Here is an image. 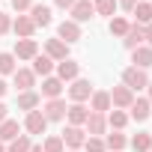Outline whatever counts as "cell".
Here are the masks:
<instances>
[{
    "label": "cell",
    "instance_id": "cell-1",
    "mask_svg": "<svg viewBox=\"0 0 152 152\" xmlns=\"http://www.w3.org/2000/svg\"><path fill=\"white\" fill-rule=\"evenodd\" d=\"M122 87H128L131 93H137V90H146V87H149L146 72H143V69H134V66L122 69Z\"/></svg>",
    "mask_w": 152,
    "mask_h": 152
},
{
    "label": "cell",
    "instance_id": "cell-2",
    "mask_svg": "<svg viewBox=\"0 0 152 152\" xmlns=\"http://www.w3.org/2000/svg\"><path fill=\"white\" fill-rule=\"evenodd\" d=\"M66 99H48L45 104H42V116L48 119V122H63L66 119Z\"/></svg>",
    "mask_w": 152,
    "mask_h": 152
},
{
    "label": "cell",
    "instance_id": "cell-3",
    "mask_svg": "<svg viewBox=\"0 0 152 152\" xmlns=\"http://www.w3.org/2000/svg\"><path fill=\"white\" fill-rule=\"evenodd\" d=\"M90 96H93V84H90L87 78H75V81H72V87H69V99H72L75 104L90 102Z\"/></svg>",
    "mask_w": 152,
    "mask_h": 152
},
{
    "label": "cell",
    "instance_id": "cell-4",
    "mask_svg": "<svg viewBox=\"0 0 152 152\" xmlns=\"http://www.w3.org/2000/svg\"><path fill=\"white\" fill-rule=\"evenodd\" d=\"M60 137H63V146H69V149H81L87 143V131L81 125H66Z\"/></svg>",
    "mask_w": 152,
    "mask_h": 152
},
{
    "label": "cell",
    "instance_id": "cell-5",
    "mask_svg": "<svg viewBox=\"0 0 152 152\" xmlns=\"http://www.w3.org/2000/svg\"><path fill=\"white\" fill-rule=\"evenodd\" d=\"M110 93V107H116V110H128L131 107V102H134V93L128 90V87H113V90H107Z\"/></svg>",
    "mask_w": 152,
    "mask_h": 152
},
{
    "label": "cell",
    "instance_id": "cell-6",
    "mask_svg": "<svg viewBox=\"0 0 152 152\" xmlns=\"http://www.w3.org/2000/svg\"><path fill=\"white\" fill-rule=\"evenodd\" d=\"M84 131H87V137H102V134H107V116L90 110V116H87V122H84Z\"/></svg>",
    "mask_w": 152,
    "mask_h": 152
},
{
    "label": "cell",
    "instance_id": "cell-7",
    "mask_svg": "<svg viewBox=\"0 0 152 152\" xmlns=\"http://www.w3.org/2000/svg\"><path fill=\"white\" fill-rule=\"evenodd\" d=\"M54 72H57V78H60L63 84H66V81L72 84L75 78H81V63H75V60L69 57V60H63V63H57V66H54Z\"/></svg>",
    "mask_w": 152,
    "mask_h": 152
},
{
    "label": "cell",
    "instance_id": "cell-8",
    "mask_svg": "<svg viewBox=\"0 0 152 152\" xmlns=\"http://www.w3.org/2000/svg\"><path fill=\"white\" fill-rule=\"evenodd\" d=\"M24 131L33 137V134H45L48 131V119L42 116V110H30L27 116H24Z\"/></svg>",
    "mask_w": 152,
    "mask_h": 152
},
{
    "label": "cell",
    "instance_id": "cell-9",
    "mask_svg": "<svg viewBox=\"0 0 152 152\" xmlns=\"http://www.w3.org/2000/svg\"><path fill=\"white\" fill-rule=\"evenodd\" d=\"M69 12H72V21H75V24H84V21L96 18V9H93V0H75V6H72Z\"/></svg>",
    "mask_w": 152,
    "mask_h": 152
},
{
    "label": "cell",
    "instance_id": "cell-10",
    "mask_svg": "<svg viewBox=\"0 0 152 152\" xmlns=\"http://www.w3.org/2000/svg\"><path fill=\"white\" fill-rule=\"evenodd\" d=\"M57 39H63L66 45H72V42H78V39H81V24H75L72 18L60 21V27H57Z\"/></svg>",
    "mask_w": 152,
    "mask_h": 152
},
{
    "label": "cell",
    "instance_id": "cell-11",
    "mask_svg": "<svg viewBox=\"0 0 152 152\" xmlns=\"http://www.w3.org/2000/svg\"><path fill=\"white\" fill-rule=\"evenodd\" d=\"M149 116H152V104H149V99H134L131 107H128V119H134V122H146Z\"/></svg>",
    "mask_w": 152,
    "mask_h": 152
},
{
    "label": "cell",
    "instance_id": "cell-12",
    "mask_svg": "<svg viewBox=\"0 0 152 152\" xmlns=\"http://www.w3.org/2000/svg\"><path fill=\"white\" fill-rule=\"evenodd\" d=\"M63 87H66V84L57 78V75H48V78H42V93H39V96H45V102H48V99H60V96H63Z\"/></svg>",
    "mask_w": 152,
    "mask_h": 152
},
{
    "label": "cell",
    "instance_id": "cell-13",
    "mask_svg": "<svg viewBox=\"0 0 152 152\" xmlns=\"http://www.w3.org/2000/svg\"><path fill=\"white\" fill-rule=\"evenodd\" d=\"M12 33H15L18 39H33V33H36L33 18H30V15H18V18L12 21Z\"/></svg>",
    "mask_w": 152,
    "mask_h": 152
},
{
    "label": "cell",
    "instance_id": "cell-14",
    "mask_svg": "<svg viewBox=\"0 0 152 152\" xmlns=\"http://www.w3.org/2000/svg\"><path fill=\"white\" fill-rule=\"evenodd\" d=\"M45 54H48L54 63H63V60H69V45H66L63 39H48V42H45Z\"/></svg>",
    "mask_w": 152,
    "mask_h": 152
},
{
    "label": "cell",
    "instance_id": "cell-15",
    "mask_svg": "<svg viewBox=\"0 0 152 152\" xmlns=\"http://www.w3.org/2000/svg\"><path fill=\"white\" fill-rule=\"evenodd\" d=\"M12 54H15V60H33L39 54V45H36V39H18Z\"/></svg>",
    "mask_w": 152,
    "mask_h": 152
},
{
    "label": "cell",
    "instance_id": "cell-16",
    "mask_svg": "<svg viewBox=\"0 0 152 152\" xmlns=\"http://www.w3.org/2000/svg\"><path fill=\"white\" fill-rule=\"evenodd\" d=\"M90 110H93V113H107V110H110V93H107V90H93V96H90Z\"/></svg>",
    "mask_w": 152,
    "mask_h": 152
},
{
    "label": "cell",
    "instance_id": "cell-17",
    "mask_svg": "<svg viewBox=\"0 0 152 152\" xmlns=\"http://www.w3.org/2000/svg\"><path fill=\"white\" fill-rule=\"evenodd\" d=\"M12 81H15L18 93H27V90H33V87H36V75H33V69H15Z\"/></svg>",
    "mask_w": 152,
    "mask_h": 152
},
{
    "label": "cell",
    "instance_id": "cell-18",
    "mask_svg": "<svg viewBox=\"0 0 152 152\" xmlns=\"http://www.w3.org/2000/svg\"><path fill=\"white\" fill-rule=\"evenodd\" d=\"M122 45H125L128 51H134V48H140V45H146V39H143V27L131 21V27H128V33L122 36Z\"/></svg>",
    "mask_w": 152,
    "mask_h": 152
},
{
    "label": "cell",
    "instance_id": "cell-19",
    "mask_svg": "<svg viewBox=\"0 0 152 152\" xmlns=\"http://www.w3.org/2000/svg\"><path fill=\"white\" fill-rule=\"evenodd\" d=\"M87 116H90V107H84V104H69L66 107V119H69V125H81L84 128V122H87Z\"/></svg>",
    "mask_w": 152,
    "mask_h": 152
},
{
    "label": "cell",
    "instance_id": "cell-20",
    "mask_svg": "<svg viewBox=\"0 0 152 152\" xmlns=\"http://www.w3.org/2000/svg\"><path fill=\"white\" fill-rule=\"evenodd\" d=\"M30 18H33V24L36 27H48L54 18H51V6H45V3H33L30 6Z\"/></svg>",
    "mask_w": 152,
    "mask_h": 152
},
{
    "label": "cell",
    "instance_id": "cell-21",
    "mask_svg": "<svg viewBox=\"0 0 152 152\" xmlns=\"http://www.w3.org/2000/svg\"><path fill=\"white\" fill-rule=\"evenodd\" d=\"M15 102H18V110H27V113H30V110H36V107L42 104V96H39L36 90H27V93H18Z\"/></svg>",
    "mask_w": 152,
    "mask_h": 152
},
{
    "label": "cell",
    "instance_id": "cell-22",
    "mask_svg": "<svg viewBox=\"0 0 152 152\" xmlns=\"http://www.w3.org/2000/svg\"><path fill=\"white\" fill-rule=\"evenodd\" d=\"M131 63H134V69H149L152 66V48L149 45H140V48H134L131 51Z\"/></svg>",
    "mask_w": 152,
    "mask_h": 152
},
{
    "label": "cell",
    "instance_id": "cell-23",
    "mask_svg": "<svg viewBox=\"0 0 152 152\" xmlns=\"http://www.w3.org/2000/svg\"><path fill=\"white\" fill-rule=\"evenodd\" d=\"M54 66H57V63H54L48 54H36V57H33V75H36V78H39V75L48 78V75L54 72Z\"/></svg>",
    "mask_w": 152,
    "mask_h": 152
},
{
    "label": "cell",
    "instance_id": "cell-24",
    "mask_svg": "<svg viewBox=\"0 0 152 152\" xmlns=\"http://www.w3.org/2000/svg\"><path fill=\"white\" fill-rule=\"evenodd\" d=\"M131 15L137 18L134 24H140V27H146V24H152V3L149 0H140V3L131 9Z\"/></svg>",
    "mask_w": 152,
    "mask_h": 152
},
{
    "label": "cell",
    "instance_id": "cell-25",
    "mask_svg": "<svg viewBox=\"0 0 152 152\" xmlns=\"http://www.w3.org/2000/svg\"><path fill=\"white\" fill-rule=\"evenodd\" d=\"M18 131H21L18 119H3V122H0V143H12L18 137Z\"/></svg>",
    "mask_w": 152,
    "mask_h": 152
},
{
    "label": "cell",
    "instance_id": "cell-26",
    "mask_svg": "<svg viewBox=\"0 0 152 152\" xmlns=\"http://www.w3.org/2000/svg\"><path fill=\"white\" fill-rule=\"evenodd\" d=\"M104 116H107V128H113V131H122V128L128 125V113H125V110H116V107H113V110H107Z\"/></svg>",
    "mask_w": 152,
    "mask_h": 152
},
{
    "label": "cell",
    "instance_id": "cell-27",
    "mask_svg": "<svg viewBox=\"0 0 152 152\" xmlns=\"http://www.w3.org/2000/svg\"><path fill=\"white\" fill-rule=\"evenodd\" d=\"M128 143H131L134 152H149V149H152V134H149V131H137Z\"/></svg>",
    "mask_w": 152,
    "mask_h": 152
},
{
    "label": "cell",
    "instance_id": "cell-28",
    "mask_svg": "<svg viewBox=\"0 0 152 152\" xmlns=\"http://www.w3.org/2000/svg\"><path fill=\"white\" fill-rule=\"evenodd\" d=\"M128 27H131V21H128V18H122V15H113V18L107 21L110 36H125V33H128Z\"/></svg>",
    "mask_w": 152,
    "mask_h": 152
},
{
    "label": "cell",
    "instance_id": "cell-29",
    "mask_svg": "<svg viewBox=\"0 0 152 152\" xmlns=\"http://www.w3.org/2000/svg\"><path fill=\"white\" fill-rule=\"evenodd\" d=\"M104 146H107L110 152H122V149L128 146V137H125L122 131H113V134H107V137H104Z\"/></svg>",
    "mask_w": 152,
    "mask_h": 152
},
{
    "label": "cell",
    "instance_id": "cell-30",
    "mask_svg": "<svg viewBox=\"0 0 152 152\" xmlns=\"http://www.w3.org/2000/svg\"><path fill=\"white\" fill-rule=\"evenodd\" d=\"M30 146H33L30 134H18L12 143H6V152H30Z\"/></svg>",
    "mask_w": 152,
    "mask_h": 152
},
{
    "label": "cell",
    "instance_id": "cell-31",
    "mask_svg": "<svg viewBox=\"0 0 152 152\" xmlns=\"http://www.w3.org/2000/svg\"><path fill=\"white\" fill-rule=\"evenodd\" d=\"M93 9H96V15L113 18V12H116V0H93Z\"/></svg>",
    "mask_w": 152,
    "mask_h": 152
},
{
    "label": "cell",
    "instance_id": "cell-32",
    "mask_svg": "<svg viewBox=\"0 0 152 152\" xmlns=\"http://www.w3.org/2000/svg\"><path fill=\"white\" fill-rule=\"evenodd\" d=\"M0 75H15V54L12 51L0 54Z\"/></svg>",
    "mask_w": 152,
    "mask_h": 152
},
{
    "label": "cell",
    "instance_id": "cell-33",
    "mask_svg": "<svg viewBox=\"0 0 152 152\" xmlns=\"http://www.w3.org/2000/svg\"><path fill=\"white\" fill-rule=\"evenodd\" d=\"M42 152H66V146H63V137H60V134H51V137H45V143H42Z\"/></svg>",
    "mask_w": 152,
    "mask_h": 152
},
{
    "label": "cell",
    "instance_id": "cell-34",
    "mask_svg": "<svg viewBox=\"0 0 152 152\" xmlns=\"http://www.w3.org/2000/svg\"><path fill=\"white\" fill-rule=\"evenodd\" d=\"M81 149H84V152H107L104 137H87V143H84Z\"/></svg>",
    "mask_w": 152,
    "mask_h": 152
},
{
    "label": "cell",
    "instance_id": "cell-35",
    "mask_svg": "<svg viewBox=\"0 0 152 152\" xmlns=\"http://www.w3.org/2000/svg\"><path fill=\"white\" fill-rule=\"evenodd\" d=\"M12 30V15H6V12H0V36H6Z\"/></svg>",
    "mask_w": 152,
    "mask_h": 152
},
{
    "label": "cell",
    "instance_id": "cell-36",
    "mask_svg": "<svg viewBox=\"0 0 152 152\" xmlns=\"http://www.w3.org/2000/svg\"><path fill=\"white\" fill-rule=\"evenodd\" d=\"M30 6H33V0H12V9H15L18 15H24V12H30Z\"/></svg>",
    "mask_w": 152,
    "mask_h": 152
},
{
    "label": "cell",
    "instance_id": "cell-37",
    "mask_svg": "<svg viewBox=\"0 0 152 152\" xmlns=\"http://www.w3.org/2000/svg\"><path fill=\"white\" fill-rule=\"evenodd\" d=\"M137 3H140V0H116V9H125V12H131Z\"/></svg>",
    "mask_w": 152,
    "mask_h": 152
},
{
    "label": "cell",
    "instance_id": "cell-38",
    "mask_svg": "<svg viewBox=\"0 0 152 152\" xmlns=\"http://www.w3.org/2000/svg\"><path fill=\"white\" fill-rule=\"evenodd\" d=\"M54 6H57V9H72L75 0H54Z\"/></svg>",
    "mask_w": 152,
    "mask_h": 152
},
{
    "label": "cell",
    "instance_id": "cell-39",
    "mask_svg": "<svg viewBox=\"0 0 152 152\" xmlns=\"http://www.w3.org/2000/svg\"><path fill=\"white\" fill-rule=\"evenodd\" d=\"M143 39H146V45L152 48V24H146V27H143Z\"/></svg>",
    "mask_w": 152,
    "mask_h": 152
},
{
    "label": "cell",
    "instance_id": "cell-40",
    "mask_svg": "<svg viewBox=\"0 0 152 152\" xmlns=\"http://www.w3.org/2000/svg\"><path fill=\"white\" fill-rule=\"evenodd\" d=\"M3 119H9V110H6V104H3V102H0V122H3Z\"/></svg>",
    "mask_w": 152,
    "mask_h": 152
},
{
    "label": "cell",
    "instance_id": "cell-41",
    "mask_svg": "<svg viewBox=\"0 0 152 152\" xmlns=\"http://www.w3.org/2000/svg\"><path fill=\"white\" fill-rule=\"evenodd\" d=\"M6 90H9V84H6L3 78H0V99H3V96H6Z\"/></svg>",
    "mask_w": 152,
    "mask_h": 152
},
{
    "label": "cell",
    "instance_id": "cell-42",
    "mask_svg": "<svg viewBox=\"0 0 152 152\" xmlns=\"http://www.w3.org/2000/svg\"><path fill=\"white\" fill-rule=\"evenodd\" d=\"M30 152H42V143H33V146H30Z\"/></svg>",
    "mask_w": 152,
    "mask_h": 152
},
{
    "label": "cell",
    "instance_id": "cell-43",
    "mask_svg": "<svg viewBox=\"0 0 152 152\" xmlns=\"http://www.w3.org/2000/svg\"><path fill=\"white\" fill-rule=\"evenodd\" d=\"M146 90H149V96H146V99H149V104H152V81H149V87H146Z\"/></svg>",
    "mask_w": 152,
    "mask_h": 152
},
{
    "label": "cell",
    "instance_id": "cell-44",
    "mask_svg": "<svg viewBox=\"0 0 152 152\" xmlns=\"http://www.w3.org/2000/svg\"><path fill=\"white\" fill-rule=\"evenodd\" d=\"M0 152H6V143H0Z\"/></svg>",
    "mask_w": 152,
    "mask_h": 152
},
{
    "label": "cell",
    "instance_id": "cell-45",
    "mask_svg": "<svg viewBox=\"0 0 152 152\" xmlns=\"http://www.w3.org/2000/svg\"><path fill=\"white\" fill-rule=\"evenodd\" d=\"M69 152H78V149H69Z\"/></svg>",
    "mask_w": 152,
    "mask_h": 152
},
{
    "label": "cell",
    "instance_id": "cell-46",
    "mask_svg": "<svg viewBox=\"0 0 152 152\" xmlns=\"http://www.w3.org/2000/svg\"><path fill=\"white\" fill-rule=\"evenodd\" d=\"M149 3H152V0H149Z\"/></svg>",
    "mask_w": 152,
    "mask_h": 152
},
{
    "label": "cell",
    "instance_id": "cell-47",
    "mask_svg": "<svg viewBox=\"0 0 152 152\" xmlns=\"http://www.w3.org/2000/svg\"><path fill=\"white\" fill-rule=\"evenodd\" d=\"M149 152H152V149H149Z\"/></svg>",
    "mask_w": 152,
    "mask_h": 152
}]
</instances>
